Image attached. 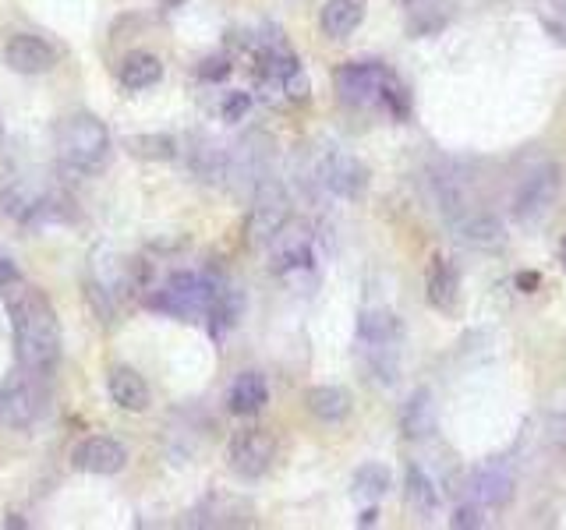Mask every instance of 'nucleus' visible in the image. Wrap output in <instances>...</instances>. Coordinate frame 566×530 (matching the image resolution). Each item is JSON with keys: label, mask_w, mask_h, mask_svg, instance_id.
<instances>
[{"label": "nucleus", "mask_w": 566, "mask_h": 530, "mask_svg": "<svg viewBox=\"0 0 566 530\" xmlns=\"http://www.w3.org/2000/svg\"><path fill=\"white\" fill-rule=\"evenodd\" d=\"M4 297H8L15 354L22 371L39 375V379L54 375V368L61 364V326H57V315L46 301V294L18 280L4 290Z\"/></svg>", "instance_id": "obj_1"}, {"label": "nucleus", "mask_w": 566, "mask_h": 530, "mask_svg": "<svg viewBox=\"0 0 566 530\" xmlns=\"http://www.w3.org/2000/svg\"><path fill=\"white\" fill-rule=\"evenodd\" d=\"M57 149L61 159L75 170H100L110 156V131L100 117L92 114H75L61 124L57 131Z\"/></svg>", "instance_id": "obj_2"}, {"label": "nucleus", "mask_w": 566, "mask_h": 530, "mask_svg": "<svg viewBox=\"0 0 566 530\" xmlns=\"http://www.w3.org/2000/svg\"><path fill=\"white\" fill-rule=\"evenodd\" d=\"M220 283H213L209 276H195V273H174L153 297H149V308L167 311L177 318H195V315H209L216 294H220Z\"/></svg>", "instance_id": "obj_3"}, {"label": "nucleus", "mask_w": 566, "mask_h": 530, "mask_svg": "<svg viewBox=\"0 0 566 530\" xmlns=\"http://www.w3.org/2000/svg\"><path fill=\"white\" fill-rule=\"evenodd\" d=\"M287 220H291V202H287L283 188L276 181H262L255 188V202L245 220V244L248 248H262V244H269L280 234V227Z\"/></svg>", "instance_id": "obj_4"}, {"label": "nucleus", "mask_w": 566, "mask_h": 530, "mask_svg": "<svg viewBox=\"0 0 566 530\" xmlns=\"http://www.w3.org/2000/svg\"><path fill=\"white\" fill-rule=\"evenodd\" d=\"M46 410V393L39 386V375H11L0 382V424L8 428H29L43 417Z\"/></svg>", "instance_id": "obj_5"}, {"label": "nucleus", "mask_w": 566, "mask_h": 530, "mask_svg": "<svg viewBox=\"0 0 566 530\" xmlns=\"http://www.w3.org/2000/svg\"><path fill=\"white\" fill-rule=\"evenodd\" d=\"M556 198H559V170L542 167L521 184V191L513 198V216H517V223H524V227L542 223L552 205H556Z\"/></svg>", "instance_id": "obj_6"}, {"label": "nucleus", "mask_w": 566, "mask_h": 530, "mask_svg": "<svg viewBox=\"0 0 566 530\" xmlns=\"http://www.w3.org/2000/svg\"><path fill=\"white\" fill-rule=\"evenodd\" d=\"M227 456H230V470H234V474L255 481V477H262L273 467L276 442L273 435L262 432V428H245V432H238L230 439Z\"/></svg>", "instance_id": "obj_7"}, {"label": "nucleus", "mask_w": 566, "mask_h": 530, "mask_svg": "<svg viewBox=\"0 0 566 530\" xmlns=\"http://www.w3.org/2000/svg\"><path fill=\"white\" fill-rule=\"evenodd\" d=\"M319 181L340 198H361L368 188V167L351 152L329 149L319 163Z\"/></svg>", "instance_id": "obj_8"}, {"label": "nucleus", "mask_w": 566, "mask_h": 530, "mask_svg": "<svg viewBox=\"0 0 566 530\" xmlns=\"http://www.w3.org/2000/svg\"><path fill=\"white\" fill-rule=\"evenodd\" d=\"M124 463H128V449L117 439H107V435H89L75 446L71 453V467L82 470V474H96V477H110L121 474Z\"/></svg>", "instance_id": "obj_9"}, {"label": "nucleus", "mask_w": 566, "mask_h": 530, "mask_svg": "<svg viewBox=\"0 0 566 530\" xmlns=\"http://www.w3.org/2000/svg\"><path fill=\"white\" fill-rule=\"evenodd\" d=\"M4 61L18 75H46L57 64V50L46 39L32 36V32H18L4 46Z\"/></svg>", "instance_id": "obj_10"}, {"label": "nucleus", "mask_w": 566, "mask_h": 530, "mask_svg": "<svg viewBox=\"0 0 566 530\" xmlns=\"http://www.w3.org/2000/svg\"><path fill=\"white\" fill-rule=\"evenodd\" d=\"M386 78H390V71L375 61L344 64V68H337V92L347 99V103L365 106V103H372V99H379Z\"/></svg>", "instance_id": "obj_11"}, {"label": "nucleus", "mask_w": 566, "mask_h": 530, "mask_svg": "<svg viewBox=\"0 0 566 530\" xmlns=\"http://www.w3.org/2000/svg\"><path fill=\"white\" fill-rule=\"evenodd\" d=\"M513 492H517V481L506 467L499 463H485L471 474V499L485 509H506L513 502Z\"/></svg>", "instance_id": "obj_12"}, {"label": "nucleus", "mask_w": 566, "mask_h": 530, "mask_svg": "<svg viewBox=\"0 0 566 530\" xmlns=\"http://www.w3.org/2000/svg\"><path fill=\"white\" fill-rule=\"evenodd\" d=\"M273 248V269L276 273H291V269H308L312 265V241L301 223H283L280 234L269 241Z\"/></svg>", "instance_id": "obj_13"}, {"label": "nucleus", "mask_w": 566, "mask_h": 530, "mask_svg": "<svg viewBox=\"0 0 566 530\" xmlns=\"http://www.w3.org/2000/svg\"><path fill=\"white\" fill-rule=\"evenodd\" d=\"M425 297L436 311H457L460 301V273L450 258L436 255L429 265V276H425Z\"/></svg>", "instance_id": "obj_14"}, {"label": "nucleus", "mask_w": 566, "mask_h": 530, "mask_svg": "<svg viewBox=\"0 0 566 530\" xmlns=\"http://www.w3.org/2000/svg\"><path fill=\"white\" fill-rule=\"evenodd\" d=\"M400 432L411 442L429 439V435L436 432V396H432V389L411 393V400L400 410Z\"/></svg>", "instance_id": "obj_15"}, {"label": "nucleus", "mask_w": 566, "mask_h": 530, "mask_svg": "<svg viewBox=\"0 0 566 530\" xmlns=\"http://www.w3.org/2000/svg\"><path fill=\"white\" fill-rule=\"evenodd\" d=\"M453 230H457V237L464 244L482 248V251H496L506 244L503 223H499L496 216H489V212H467V216H460V220L453 223Z\"/></svg>", "instance_id": "obj_16"}, {"label": "nucleus", "mask_w": 566, "mask_h": 530, "mask_svg": "<svg viewBox=\"0 0 566 530\" xmlns=\"http://www.w3.org/2000/svg\"><path fill=\"white\" fill-rule=\"evenodd\" d=\"M107 393L114 407L128 410V414H142L149 410V386L135 368H114L107 379Z\"/></svg>", "instance_id": "obj_17"}, {"label": "nucleus", "mask_w": 566, "mask_h": 530, "mask_svg": "<svg viewBox=\"0 0 566 530\" xmlns=\"http://www.w3.org/2000/svg\"><path fill=\"white\" fill-rule=\"evenodd\" d=\"M266 403H269V386H266V379H262L259 371H245V375H238V379H234L230 396H227L230 414L252 417V414H259Z\"/></svg>", "instance_id": "obj_18"}, {"label": "nucleus", "mask_w": 566, "mask_h": 530, "mask_svg": "<svg viewBox=\"0 0 566 530\" xmlns=\"http://www.w3.org/2000/svg\"><path fill=\"white\" fill-rule=\"evenodd\" d=\"M361 22H365V0H326L319 15V25L329 39L351 36Z\"/></svg>", "instance_id": "obj_19"}, {"label": "nucleus", "mask_w": 566, "mask_h": 530, "mask_svg": "<svg viewBox=\"0 0 566 530\" xmlns=\"http://www.w3.org/2000/svg\"><path fill=\"white\" fill-rule=\"evenodd\" d=\"M305 407H308V414L319 417V421L337 424L351 414V393L340 386H315V389H308Z\"/></svg>", "instance_id": "obj_20"}, {"label": "nucleus", "mask_w": 566, "mask_h": 530, "mask_svg": "<svg viewBox=\"0 0 566 530\" xmlns=\"http://www.w3.org/2000/svg\"><path fill=\"white\" fill-rule=\"evenodd\" d=\"M121 85L124 89H131V92H142V89H149V85H156L163 78V64H160V57L156 53H146V50H135V53H128L121 61Z\"/></svg>", "instance_id": "obj_21"}, {"label": "nucleus", "mask_w": 566, "mask_h": 530, "mask_svg": "<svg viewBox=\"0 0 566 530\" xmlns=\"http://www.w3.org/2000/svg\"><path fill=\"white\" fill-rule=\"evenodd\" d=\"M358 340L375 350H386L400 340V318L393 311H365L358 318Z\"/></svg>", "instance_id": "obj_22"}, {"label": "nucleus", "mask_w": 566, "mask_h": 530, "mask_svg": "<svg viewBox=\"0 0 566 530\" xmlns=\"http://www.w3.org/2000/svg\"><path fill=\"white\" fill-rule=\"evenodd\" d=\"M188 163H192L195 177L209 184H220L227 181V170H230V152L220 149L216 142H195V149H188Z\"/></svg>", "instance_id": "obj_23"}, {"label": "nucleus", "mask_w": 566, "mask_h": 530, "mask_svg": "<svg viewBox=\"0 0 566 530\" xmlns=\"http://www.w3.org/2000/svg\"><path fill=\"white\" fill-rule=\"evenodd\" d=\"M124 149L135 159H153V163H163V159H174L181 152V142L174 135H128L124 138Z\"/></svg>", "instance_id": "obj_24"}, {"label": "nucleus", "mask_w": 566, "mask_h": 530, "mask_svg": "<svg viewBox=\"0 0 566 530\" xmlns=\"http://www.w3.org/2000/svg\"><path fill=\"white\" fill-rule=\"evenodd\" d=\"M404 488H407V502H411L414 509H421V513H436L439 506V488L429 481V474L421 467H407L404 474Z\"/></svg>", "instance_id": "obj_25"}, {"label": "nucleus", "mask_w": 566, "mask_h": 530, "mask_svg": "<svg viewBox=\"0 0 566 530\" xmlns=\"http://www.w3.org/2000/svg\"><path fill=\"white\" fill-rule=\"evenodd\" d=\"M390 492V470L383 467V463H365V467L354 470V495L358 499H383V495Z\"/></svg>", "instance_id": "obj_26"}, {"label": "nucleus", "mask_w": 566, "mask_h": 530, "mask_svg": "<svg viewBox=\"0 0 566 530\" xmlns=\"http://www.w3.org/2000/svg\"><path fill=\"white\" fill-rule=\"evenodd\" d=\"M234 509H238V502L223 499V495H213L209 502H202V509L195 513L192 523H199V527H238V523H248V520H241Z\"/></svg>", "instance_id": "obj_27"}, {"label": "nucleus", "mask_w": 566, "mask_h": 530, "mask_svg": "<svg viewBox=\"0 0 566 530\" xmlns=\"http://www.w3.org/2000/svg\"><path fill=\"white\" fill-rule=\"evenodd\" d=\"M379 99H383L386 106H390L397 117H407V110H411V99H407V89L397 82V78H386L383 82V92H379Z\"/></svg>", "instance_id": "obj_28"}, {"label": "nucleus", "mask_w": 566, "mask_h": 530, "mask_svg": "<svg viewBox=\"0 0 566 530\" xmlns=\"http://www.w3.org/2000/svg\"><path fill=\"white\" fill-rule=\"evenodd\" d=\"M308 89H312V85H308V75L305 71H294V75H287L283 78V92H287V99H294V103H301V99H308Z\"/></svg>", "instance_id": "obj_29"}, {"label": "nucleus", "mask_w": 566, "mask_h": 530, "mask_svg": "<svg viewBox=\"0 0 566 530\" xmlns=\"http://www.w3.org/2000/svg\"><path fill=\"white\" fill-rule=\"evenodd\" d=\"M248 106H252L248 92H230L227 103H223V117H227V121H241V117L248 114Z\"/></svg>", "instance_id": "obj_30"}, {"label": "nucleus", "mask_w": 566, "mask_h": 530, "mask_svg": "<svg viewBox=\"0 0 566 530\" xmlns=\"http://www.w3.org/2000/svg\"><path fill=\"white\" fill-rule=\"evenodd\" d=\"M199 75L206 78V82H223V78L230 75V61L227 57H209V61L199 64Z\"/></svg>", "instance_id": "obj_31"}, {"label": "nucleus", "mask_w": 566, "mask_h": 530, "mask_svg": "<svg viewBox=\"0 0 566 530\" xmlns=\"http://www.w3.org/2000/svg\"><path fill=\"white\" fill-rule=\"evenodd\" d=\"M453 527H460V530H464V527H482V506H478V502H475V506H460L457 509V513H453Z\"/></svg>", "instance_id": "obj_32"}, {"label": "nucleus", "mask_w": 566, "mask_h": 530, "mask_svg": "<svg viewBox=\"0 0 566 530\" xmlns=\"http://www.w3.org/2000/svg\"><path fill=\"white\" fill-rule=\"evenodd\" d=\"M18 280H22V273L15 269V262L0 255V294H4V290H8L11 283H18Z\"/></svg>", "instance_id": "obj_33"}, {"label": "nucleus", "mask_w": 566, "mask_h": 530, "mask_svg": "<svg viewBox=\"0 0 566 530\" xmlns=\"http://www.w3.org/2000/svg\"><path fill=\"white\" fill-rule=\"evenodd\" d=\"M538 283H542V276H538V273H521V276H517V287H521V290H535Z\"/></svg>", "instance_id": "obj_34"}, {"label": "nucleus", "mask_w": 566, "mask_h": 530, "mask_svg": "<svg viewBox=\"0 0 566 530\" xmlns=\"http://www.w3.org/2000/svg\"><path fill=\"white\" fill-rule=\"evenodd\" d=\"M375 516H379V513H375V509H365V513H361V527H372Z\"/></svg>", "instance_id": "obj_35"}, {"label": "nucleus", "mask_w": 566, "mask_h": 530, "mask_svg": "<svg viewBox=\"0 0 566 530\" xmlns=\"http://www.w3.org/2000/svg\"><path fill=\"white\" fill-rule=\"evenodd\" d=\"M542 4H549V8H556V11H566V0H542Z\"/></svg>", "instance_id": "obj_36"}, {"label": "nucleus", "mask_w": 566, "mask_h": 530, "mask_svg": "<svg viewBox=\"0 0 566 530\" xmlns=\"http://www.w3.org/2000/svg\"><path fill=\"white\" fill-rule=\"evenodd\" d=\"M559 258H563V262H566V237H563V241H559Z\"/></svg>", "instance_id": "obj_37"}]
</instances>
